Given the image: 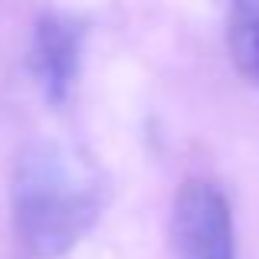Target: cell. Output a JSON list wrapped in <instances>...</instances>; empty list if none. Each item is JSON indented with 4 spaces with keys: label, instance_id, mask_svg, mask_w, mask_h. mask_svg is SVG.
Here are the masks:
<instances>
[{
    "label": "cell",
    "instance_id": "cell-2",
    "mask_svg": "<svg viewBox=\"0 0 259 259\" xmlns=\"http://www.w3.org/2000/svg\"><path fill=\"white\" fill-rule=\"evenodd\" d=\"M171 243L177 259H236L230 200L213 181L190 177L171 203Z\"/></svg>",
    "mask_w": 259,
    "mask_h": 259
},
{
    "label": "cell",
    "instance_id": "cell-3",
    "mask_svg": "<svg viewBox=\"0 0 259 259\" xmlns=\"http://www.w3.org/2000/svg\"><path fill=\"white\" fill-rule=\"evenodd\" d=\"M85 33L89 30L82 20L66 10H46L36 20L26 66L50 105H66L76 92L85 53Z\"/></svg>",
    "mask_w": 259,
    "mask_h": 259
},
{
    "label": "cell",
    "instance_id": "cell-4",
    "mask_svg": "<svg viewBox=\"0 0 259 259\" xmlns=\"http://www.w3.org/2000/svg\"><path fill=\"white\" fill-rule=\"evenodd\" d=\"M227 50L236 72L259 89V0H230Z\"/></svg>",
    "mask_w": 259,
    "mask_h": 259
},
{
    "label": "cell",
    "instance_id": "cell-1",
    "mask_svg": "<svg viewBox=\"0 0 259 259\" xmlns=\"http://www.w3.org/2000/svg\"><path fill=\"white\" fill-rule=\"evenodd\" d=\"M102 203V174L76 145L33 138L20 148L10 171V213L30 256H66L95 227Z\"/></svg>",
    "mask_w": 259,
    "mask_h": 259
}]
</instances>
